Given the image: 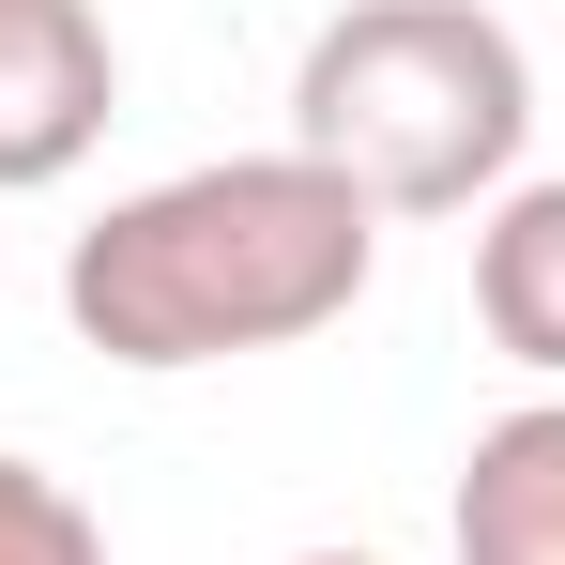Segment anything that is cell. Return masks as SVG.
<instances>
[{"instance_id":"cell-1","label":"cell","mask_w":565,"mask_h":565,"mask_svg":"<svg viewBox=\"0 0 565 565\" xmlns=\"http://www.w3.org/2000/svg\"><path fill=\"white\" fill-rule=\"evenodd\" d=\"M382 276V214L321 153H214L169 184L107 199L62 245V321L77 352L169 382V367H245V352H306L337 337Z\"/></svg>"},{"instance_id":"cell-2","label":"cell","mask_w":565,"mask_h":565,"mask_svg":"<svg viewBox=\"0 0 565 565\" xmlns=\"http://www.w3.org/2000/svg\"><path fill=\"white\" fill-rule=\"evenodd\" d=\"M290 153L367 214H489L535 153V62L489 0H337L290 62Z\"/></svg>"},{"instance_id":"cell-3","label":"cell","mask_w":565,"mask_h":565,"mask_svg":"<svg viewBox=\"0 0 565 565\" xmlns=\"http://www.w3.org/2000/svg\"><path fill=\"white\" fill-rule=\"evenodd\" d=\"M122 122V46L93 0H0V199H46Z\"/></svg>"},{"instance_id":"cell-4","label":"cell","mask_w":565,"mask_h":565,"mask_svg":"<svg viewBox=\"0 0 565 565\" xmlns=\"http://www.w3.org/2000/svg\"><path fill=\"white\" fill-rule=\"evenodd\" d=\"M444 535H459V565H565V397H520L473 428Z\"/></svg>"},{"instance_id":"cell-5","label":"cell","mask_w":565,"mask_h":565,"mask_svg":"<svg viewBox=\"0 0 565 565\" xmlns=\"http://www.w3.org/2000/svg\"><path fill=\"white\" fill-rule=\"evenodd\" d=\"M473 321L504 367H535L565 397V169L551 184H504L473 214Z\"/></svg>"},{"instance_id":"cell-6","label":"cell","mask_w":565,"mask_h":565,"mask_svg":"<svg viewBox=\"0 0 565 565\" xmlns=\"http://www.w3.org/2000/svg\"><path fill=\"white\" fill-rule=\"evenodd\" d=\"M0 565H107V520L46 459H0Z\"/></svg>"},{"instance_id":"cell-7","label":"cell","mask_w":565,"mask_h":565,"mask_svg":"<svg viewBox=\"0 0 565 565\" xmlns=\"http://www.w3.org/2000/svg\"><path fill=\"white\" fill-rule=\"evenodd\" d=\"M290 565H382V551H290Z\"/></svg>"}]
</instances>
